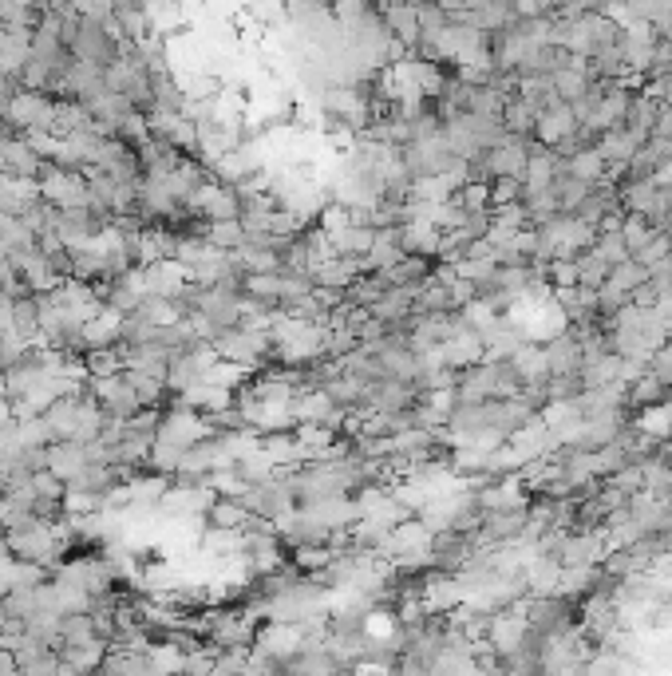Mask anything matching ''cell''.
Instances as JSON below:
<instances>
[{
	"instance_id": "6da1fadb",
	"label": "cell",
	"mask_w": 672,
	"mask_h": 676,
	"mask_svg": "<svg viewBox=\"0 0 672 676\" xmlns=\"http://www.w3.org/2000/svg\"><path fill=\"white\" fill-rule=\"evenodd\" d=\"M0 170L12 178H40L44 159L32 151L24 135H12V139H0Z\"/></svg>"
},
{
	"instance_id": "7a4b0ae2",
	"label": "cell",
	"mask_w": 672,
	"mask_h": 676,
	"mask_svg": "<svg viewBox=\"0 0 672 676\" xmlns=\"http://www.w3.org/2000/svg\"><path fill=\"white\" fill-rule=\"evenodd\" d=\"M202 518H206V526H214V530H246L253 510L246 507V499H238V495H214Z\"/></svg>"
},
{
	"instance_id": "3957f363",
	"label": "cell",
	"mask_w": 672,
	"mask_h": 676,
	"mask_svg": "<svg viewBox=\"0 0 672 676\" xmlns=\"http://www.w3.org/2000/svg\"><path fill=\"white\" fill-rule=\"evenodd\" d=\"M60 673L76 676V673H99L103 665V653H107V641H84V645H60Z\"/></svg>"
},
{
	"instance_id": "277c9868",
	"label": "cell",
	"mask_w": 672,
	"mask_h": 676,
	"mask_svg": "<svg viewBox=\"0 0 672 676\" xmlns=\"http://www.w3.org/2000/svg\"><path fill=\"white\" fill-rule=\"evenodd\" d=\"M574 131H578V119H574L570 103H554V107H546V111L538 115V123H534V135H538L546 147H554L558 139H566V135H574Z\"/></svg>"
},
{
	"instance_id": "5b68a950",
	"label": "cell",
	"mask_w": 672,
	"mask_h": 676,
	"mask_svg": "<svg viewBox=\"0 0 672 676\" xmlns=\"http://www.w3.org/2000/svg\"><path fill=\"white\" fill-rule=\"evenodd\" d=\"M439 238L443 230L435 222H423V218H412L400 226V242H404V254H420V257H439Z\"/></svg>"
},
{
	"instance_id": "8992f818",
	"label": "cell",
	"mask_w": 672,
	"mask_h": 676,
	"mask_svg": "<svg viewBox=\"0 0 672 676\" xmlns=\"http://www.w3.org/2000/svg\"><path fill=\"white\" fill-rule=\"evenodd\" d=\"M439 348H443V360H447L451 368H459V372L483 360V340H479V333H475V329H459L455 337L443 340Z\"/></svg>"
},
{
	"instance_id": "52a82bcc",
	"label": "cell",
	"mask_w": 672,
	"mask_h": 676,
	"mask_svg": "<svg viewBox=\"0 0 672 676\" xmlns=\"http://www.w3.org/2000/svg\"><path fill=\"white\" fill-rule=\"evenodd\" d=\"M522 578H526V590L530 593H558V578H562V562L558 558H550V554H538L534 562H526V570H522Z\"/></svg>"
},
{
	"instance_id": "ba28073f",
	"label": "cell",
	"mask_w": 672,
	"mask_h": 676,
	"mask_svg": "<svg viewBox=\"0 0 672 676\" xmlns=\"http://www.w3.org/2000/svg\"><path fill=\"white\" fill-rule=\"evenodd\" d=\"M431 265H435V257L404 254L396 265H388V269H380V273H384L388 285H416V289H420L423 281L431 277Z\"/></svg>"
},
{
	"instance_id": "9c48e42d",
	"label": "cell",
	"mask_w": 672,
	"mask_h": 676,
	"mask_svg": "<svg viewBox=\"0 0 672 676\" xmlns=\"http://www.w3.org/2000/svg\"><path fill=\"white\" fill-rule=\"evenodd\" d=\"M510 360H514V368H518L522 384H542V380L550 376V364H546V348H542V344H534V340L518 344V352H514Z\"/></svg>"
},
{
	"instance_id": "30bf717a",
	"label": "cell",
	"mask_w": 672,
	"mask_h": 676,
	"mask_svg": "<svg viewBox=\"0 0 672 676\" xmlns=\"http://www.w3.org/2000/svg\"><path fill=\"white\" fill-rule=\"evenodd\" d=\"M119 313L115 309H99L84 325V344L87 348H115L119 344Z\"/></svg>"
},
{
	"instance_id": "8fae6325",
	"label": "cell",
	"mask_w": 672,
	"mask_h": 676,
	"mask_svg": "<svg viewBox=\"0 0 672 676\" xmlns=\"http://www.w3.org/2000/svg\"><path fill=\"white\" fill-rule=\"evenodd\" d=\"M95 617L91 609H72V613H60V645H84L95 641ZM103 641V637H99Z\"/></svg>"
},
{
	"instance_id": "7c38bea8",
	"label": "cell",
	"mask_w": 672,
	"mask_h": 676,
	"mask_svg": "<svg viewBox=\"0 0 672 676\" xmlns=\"http://www.w3.org/2000/svg\"><path fill=\"white\" fill-rule=\"evenodd\" d=\"M372 238H376V230H372V226H356V222H348L344 230L329 234V246H333V254H340V257L368 254V250H372Z\"/></svg>"
},
{
	"instance_id": "4fadbf2b",
	"label": "cell",
	"mask_w": 672,
	"mask_h": 676,
	"mask_svg": "<svg viewBox=\"0 0 672 676\" xmlns=\"http://www.w3.org/2000/svg\"><path fill=\"white\" fill-rule=\"evenodd\" d=\"M629 423H637V427H641L645 435H653L657 443L672 439V412L665 400H661V404H649V408H637V416Z\"/></svg>"
},
{
	"instance_id": "5bb4252c",
	"label": "cell",
	"mask_w": 672,
	"mask_h": 676,
	"mask_svg": "<svg viewBox=\"0 0 672 676\" xmlns=\"http://www.w3.org/2000/svg\"><path fill=\"white\" fill-rule=\"evenodd\" d=\"M669 396V388L653 376V372H645V376H637L633 384H629V408L637 412V408H649V404H661Z\"/></svg>"
},
{
	"instance_id": "9a60e30c",
	"label": "cell",
	"mask_w": 672,
	"mask_h": 676,
	"mask_svg": "<svg viewBox=\"0 0 672 676\" xmlns=\"http://www.w3.org/2000/svg\"><path fill=\"white\" fill-rule=\"evenodd\" d=\"M574 261H578V285H589V289L605 285V277H609V269H613L597 250H578Z\"/></svg>"
},
{
	"instance_id": "2e32d148",
	"label": "cell",
	"mask_w": 672,
	"mask_h": 676,
	"mask_svg": "<svg viewBox=\"0 0 672 676\" xmlns=\"http://www.w3.org/2000/svg\"><path fill=\"white\" fill-rule=\"evenodd\" d=\"M657 234V226L645 218V214H637V210H625V218H621V238H625V246H629V254H637L649 238Z\"/></svg>"
},
{
	"instance_id": "e0dca14e",
	"label": "cell",
	"mask_w": 672,
	"mask_h": 676,
	"mask_svg": "<svg viewBox=\"0 0 672 676\" xmlns=\"http://www.w3.org/2000/svg\"><path fill=\"white\" fill-rule=\"evenodd\" d=\"M210 246H218V250H226V254H234V250H242V242H246V226H242V218H226V222H210Z\"/></svg>"
},
{
	"instance_id": "ac0fdd59",
	"label": "cell",
	"mask_w": 672,
	"mask_h": 676,
	"mask_svg": "<svg viewBox=\"0 0 672 676\" xmlns=\"http://www.w3.org/2000/svg\"><path fill=\"white\" fill-rule=\"evenodd\" d=\"M84 364H87V376H115V372L127 368L119 348H87Z\"/></svg>"
},
{
	"instance_id": "d6986e66",
	"label": "cell",
	"mask_w": 672,
	"mask_h": 676,
	"mask_svg": "<svg viewBox=\"0 0 672 676\" xmlns=\"http://www.w3.org/2000/svg\"><path fill=\"white\" fill-rule=\"evenodd\" d=\"M589 250H597L609 265H621L625 257H633L629 254V246H625V238H621V230H597V238H593Z\"/></svg>"
},
{
	"instance_id": "ffe728a7",
	"label": "cell",
	"mask_w": 672,
	"mask_h": 676,
	"mask_svg": "<svg viewBox=\"0 0 672 676\" xmlns=\"http://www.w3.org/2000/svg\"><path fill=\"white\" fill-rule=\"evenodd\" d=\"M451 202H459L463 210H491V182H463Z\"/></svg>"
},
{
	"instance_id": "44dd1931",
	"label": "cell",
	"mask_w": 672,
	"mask_h": 676,
	"mask_svg": "<svg viewBox=\"0 0 672 676\" xmlns=\"http://www.w3.org/2000/svg\"><path fill=\"white\" fill-rule=\"evenodd\" d=\"M526 186L518 174H495L491 178V206H506V202H522Z\"/></svg>"
},
{
	"instance_id": "7402d4cb",
	"label": "cell",
	"mask_w": 672,
	"mask_h": 676,
	"mask_svg": "<svg viewBox=\"0 0 672 676\" xmlns=\"http://www.w3.org/2000/svg\"><path fill=\"white\" fill-rule=\"evenodd\" d=\"M605 281H613V285H621V289H637L641 281H649V269L637 261V257H625L621 265H613L609 269V277Z\"/></svg>"
},
{
	"instance_id": "603a6c76",
	"label": "cell",
	"mask_w": 672,
	"mask_h": 676,
	"mask_svg": "<svg viewBox=\"0 0 672 676\" xmlns=\"http://www.w3.org/2000/svg\"><path fill=\"white\" fill-rule=\"evenodd\" d=\"M570 170L578 178H586V182H597V178H605V159L597 155V147H586V151L570 155Z\"/></svg>"
},
{
	"instance_id": "cb8c5ba5",
	"label": "cell",
	"mask_w": 672,
	"mask_h": 676,
	"mask_svg": "<svg viewBox=\"0 0 672 676\" xmlns=\"http://www.w3.org/2000/svg\"><path fill=\"white\" fill-rule=\"evenodd\" d=\"M550 285L562 289V285H578V261L574 257H550V269H546Z\"/></svg>"
},
{
	"instance_id": "d4e9b609",
	"label": "cell",
	"mask_w": 672,
	"mask_h": 676,
	"mask_svg": "<svg viewBox=\"0 0 672 676\" xmlns=\"http://www.w3.org/2000/svg\"><path fill=\"white\" fill-rule=\"evenodd\" d=\"M649 372H653V376H657V380H661V384H665V388L672 392V344H669V340H665V344L653 352V360H649Z\"/></svg>"
},
{
	"instance_id": "484cf974",
	"label": "cell",
	"mask_w": 672,
	"mask_h": 676,
	"mask_svg": "<svg viewBox=\"0 0 672 676\" xmlns=\"http://www.w3.org/2000/svg\"><path fill=\"white\" fill-rule=\"evenodd\" d=\"M20 673V661H16V649L0 641V676H16Z\"/></svg>"
},
{
	"instance_id": "4316f807",
	"label": "cell",
	"mask_w": 672,
	"mask_h": 676,
	"mask_svg": "<svg viewBox=\"0 0 672 676\" xmlns=\"http://www.w3.org/2000/svg\"><path fill=\"white\" fill-rule=\"evenodd\" d=\"M8 420H16V416H12V400H8V392L0 388V427H4Z\"/></svg>"
},
{
	"instance_id": "83f0119b",
	"label": "cell",
	"mask_w": 672,
	"mask_h": 676,
	"mask_svg": "<svg viewBox=\"0 0 672 676\" xmlns=\"http://www.w3.org/2000/svg\"><path fill=\"white\" fill-rule=\"evenodd\" d=\"M4 518H8V491H0V526H4Z\"/></svg>"
},
{
	"instance_id": "f1b7e54d",
	"label": "cell",
	"mask_w": 672,
	"mask_h": 676,
	"mask_svg": "<svg viewBox=\"0 0 672 676\" xmlns=\"http://www.w3.org/2000/svg\"><path fill=\"white\" fill-rule=\"evenodd\" d=\"M665 550H672V530H665Z\"/></svg>"
}]
</instances>
